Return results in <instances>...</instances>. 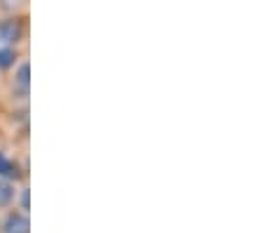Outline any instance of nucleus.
I'll return each mask as SVG.
<instances>
[{
    "mask_svg": "<svg viewBox=\"0 0 263 233\" xmlns=\"http://www.w3.org/2000/svg\"><path fill=\"white\" fill-rule=\"evenodd\" d=\"M22 205H24V210L28 207V191H24V195H22Z\"/></svg>",
    "mask_w": 263,
    "mask_h": 233,
    "instance_id": "nucleus-7",
    "label": "nucleus"
},
{
    "mask_svg": "<svg viewBox=\"0 0 263 233\" xmlns=\"http://www.w3.org/2000/svg\"><path fill=\"white\" fill-rule=\"evenodd\" d=\"M28 219L22 214H12L10 219L5 222V231L7 233H28Z\"/></svg>",
    "mask_w": 263,
    "mask_h": 233,
    "instance_id": "nucleus-1",
    "label": "nucleus"
},
{
    "mask_svg": "<svg viewBox=\"0 0 263 233\" xmlns=\"http://www.w3.org/2000/svg\"><path fill=\"white\" fill-rule=\"evenodd\" d=\"M19 38V24L16 22H3L0 24V40L3 43H12Z\"/></svg>",
    "mask_w": 263,
    "mask_h": 233,
    "instance_id": "nucleus-2",
    "label": "nucleus"
},
{
    "mask_svg": "<svg viewBox=\"0 0 263 233\" xmlns=\"http://www.w3.org/2000/svg\"><path fill=\"white\" fill-rule=\"evenodd\" d=\"M10 165H12V163L7 160L3 153H0V174H7V172H10Z\"/></svg>",
    "mask_w": 263,
    "mask_h": 233,
    "instance_id": "nucleus-6",
    "label": "nucleus"
},
{
    "mask_svg": "<svg viewBox=\"0 0 263 233\" xmlns=\"http://www.w3.org/2000/svg\"><path fill=\"white\" fill-rule=\"evenodd\" d=\"M16 80H19V85H22V87H26V85H28V64H22V66H19Z\"/></svg>",
    "mask_w": 263,
    "mask_h": 233,
    "instance_id": "nucleus-5",
    "label": "nucleus"
},
{
    "mask_svg": "<svg viewBox=\"0 0 263 233\" xmlns=\"http://www.w3.org/2000/svg\"><path fill=\"white\" fill-rule=\"evenodd\" d=\"M12 195H14V189H12L10 184H5V182H0V207L3 205H7L12 200Z\"/></svg>",
    "mask_w": 263,
    "mask_h": 233,
    "instance_id": "nucleus-3",
    "label": "nucleus"
},
{
    "mask_svg": "<svg viewBox=\"0 0 263 233\" xmlns=\"http://www.w3.org/2000/svg\"><path fill=\"white\" fill-rule=\"evenodd\" d=\"M12 61H14V52L12 50H0V68L12 66Z\"/></svg>",
    "mask_w": 263,
    "mask_h": 233,
    "instance_id": "nucleus-4",
    "label": "nucleus"
}]
</instances>
